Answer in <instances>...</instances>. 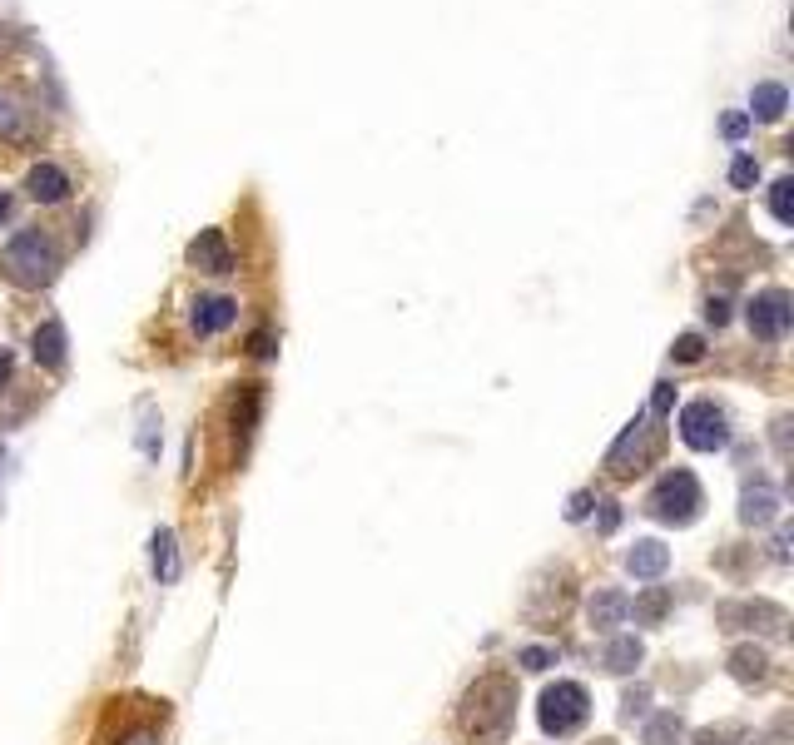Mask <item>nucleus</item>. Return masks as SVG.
<instances>
[{"label":"nucleus","mask_w":794,"mask_h":745,"mask_svg":"<svg viewBox=\"0 0 794 745\" xmlns=\"http://www.w3.org/2000/svg\"><path fill=\"white\" fill-rule=\"evenodd\" d=\"M5 269L20 279V284H50L60 259H55V244L40 234V229H20L10 244H5Z\"/></svg>","instance_id":"7ed1b4c3"},{"label":"nucleus","mask_w":794,"mask_h":745,"mask_svg":"<svg viewBox=\"0 0 794 745\" xmlns=\"http://www.w3.org/2000/svg\"><path fill=\"white\" fill-rule=\"evenodd\" d=\"M790 318H794V308L785 289H765V294L750 298V333L760 343H780L790 333Z\"/></svg>","instance_id":"423d86ee"},{"label":"nucleus","mask_w":794,"mask_h":745,"mask_svg":"<svg viewBox=\"0 0 794 745\" xmlns=\"http://www.w3.org/2000/svg\"><path fill=\"white\" fill-rule=\"evenodd\" d=\"M254 353H259V358H273V338H268V333L254 338Z\"/></svg>","instance_id":"2f4dec72"},{"label":"nucleus","mask_w":794,"mask_h":745,"mask_svg":"<svg viewBox=\"0 0 794 745\" xmlns=\"http://www.w3.org/2000/svg\"><path fill=\"white\" fill-rule=\"evenodd\" d=\"M680 438L695 452H720V447L730 443V423H725V413L710 398H700V403H690L680 413Z\"/></svg>","instance_id":"39448f33"},{"label":"nucleus","mask_w":794,"mask_h":745,"mask_svg":"<svg viewBox=\"0 0 794 745\" xmlns=\"http://www.w3.org/2000/svg\"><path fill=\"white\" fill-rule=\"evenodd\" d=\"M125 745H159V736H154V731H139V736H130Z\"/></svg>","instance_id":"473e14b6"},{"label":"nucleus","mask_w":794,"mask_h":745,"mask_svg":"<svg viewBox=\"0 0 794 745\" xmlns=\"http://www.w3.org/2000/svg\"><path fill=\"white\" fill-rule=\"evenodd\" d=\"M646 701H651V691H646V686H636V691H626V701H621V716H626V721H636V716L646 711Z\"/></svg>","instance_id":"393cba45"},{"label":"nucleus","mask_w":794,"mask_h":745,"mask_svg":"<svg viewBox=\"0 0 794 745\" xmlns=\"http://www.w3.org/2000/svg\"><path fill=\"white\" fill-rule=\"evenodd\" d=\"M517 661H522L527 671H546V666L556 661V651H551V646H527V651H522Z\"/></svg>","instance_id":"b1692460"},{"label":"nucleus","mask_w":794,"mask_h":745,"mask_svg":"<svg viewBox=\"0 0 794 745\" xmlns=\"http://www.w3.org/2000/svg\"><path fill=\"white\" fill-rule=\"evenodd\" d=\"M785 110H790V90H785L780 80H760V85H755V95H750V120L775 125Z\"/></svg>","instance_id":"ddd939ff"},{"label":"nucleus","mask_w":794,"mask_h":745,"mask_svg":"<svg viewBox=\"0 0 794 745\" xmlns=\"http://www.w3.org/2000/svg\"><path fill=\"white\" fill-rule=\"evenodd\" d=\"M234 318H239V303L224 294H209L194 303V328H199V333H224Z\"/></svg>","instance_id":"f8f14e48"},{"label":"nucleus","mask_w":794,"mask_h":745,"mask_svg":"<svg viewBox=\"0 0 794 745\" xmlns=\"http://www.w3.org/2000/svg\"><path fill=\"white\" fill-rule=\"evenodd\" d=\"M780 517V492L770 487H745L740 492V522L745 527H770Z\"/></svg>","instance_id":"9b49d317"},{"label":"nucleus","mask_w":794,"mask_h":745,"mask_svg":"<svg viewBox=\"0 0 794 745\" xmlns=\"http://www.w3.org/2000/svg\"><path fill=\"white\" fill-rule=\"evenodd\" d=\"M5 378H10V353L0 348V383H5Z\"/></svg>","instance_id":"72a5a7b5"},{"label":"nucleus","mask_w":794,"mask_h":745,"mask_svg":"<svg viewBox=\"0 0 794 745\" xmlns=\"http://www.w3.org/2000/svg\"><path fill=\"white\" fill-rule=\"evenodd\" d=\"M755 179H760V164H755L750 154H735V164H730V184H735V189H750Z\"/></svg>","instance_id":"4be33fe9"},{"label":"nucleus","mask_w":794,"mask_h":745,"mask_svg":"<svg viewBox=\"0 0 794 745\" xmlns=\"http://www.w3.org/2000/svg\"><path fill=\"white\" fill-rule=\"evenodd\" d=\"M770 214H775V224H794V179L770 184Z\"/></svg>","instance_id":"412c9836"},{"label":"nucleus","mask_w":794,"mask_h":745,"mask_svg":"<svg viewBox=\"0 0 794 745\" xmlns=\"http://www.w3.org/2000/svg\"><path fill=\"white\" fill-rule=\"evenodd\" d=\"M596 507H601L596 527H601V532H616V527H621V507H616V502H596Z\"/></svg>","instance_id":"bb28decb"},{"label":"nucleus","mask_w":794,"mask_h":745,"mask_svg":"<svg viewBox=\"0 0 794 745\" xmlns=\"http://www.w3.org/2000/svg\"><path fill=\"white\" fill-rule=\"evenodd\" d=\"M665 611H670V592H665V587H646V592L631 601V616H636L641 626H656Z\"/></svg>","instance_id":"f3484780"},{"label":"nucleus","mask_w":794,"mask_h":745,"mask_svg":"<svg viewBox=\"0 0 794 745\" xmlns=\"http://www.w3.org/2000/svg\"><path fill=\"white\" fill-rule=\"evenodd\" d=\"M775 447L790 452V418H775Z\"/></svg>","instance_id":"7c9ffc66"},{"label":"nucleus","mask_w":794,"mask_h":745,"mask_svg":"<svg viewBox=\"0 0 794 745\" xmlns=\"http://www.w3.org/2000/svg\"><path fill=\"white\" fill-rule=\"evenodd\" d=\"M25 189H30L35 204H60V199L70 194V174H65L60 164H35V169L25 174Z\"/></svg>","instance_id":"1a4fd4ad"},{"label":"nucleus","mask_w":794,"mask_h":745,"mask_svg":"<svg viewBox=\"0 0 794 745\" xmlns=\"http://www.w3.org/2000/svg\"><path fill=\"white\" fill-rule=\"evenodd\" d=\"M670 353H675L680 363H700V358H705V338H700V333H680Z\"/></svg>","instance_id":"5701e85b"},{"label":"nucleus","mask_w":794,"mask_h":745,"mask_svg":"<svg viewBox=\"0 0 794 745\" xmlns=\"http://www.w3.org/2000/svg\"><path fill=\"white\" fill-rule=\"evenodd\" d=\"M700 507H705L700 482H695L685 467L665 472L661 482H656V492L646 497V512H651L656 522H665V527H690V522L700 517Z\"/></svg>","instance_id":"f03ea898"},{"label":"nucleus","mask_w":794,"mask_h":745,"mask_svg":"<svg viewBox=\"0 0 794 745\" xmlns=\"http://www.w3.org/2000/svg\"><path fill=\"white\" fill-rule=\"evenodd\" d=\"M670 403H675V388H670V383H656V398H651V413H646V418H665Z\"/></svg>","instance_id":"a878e982"},{"label":"nucleus","mask_w":794,"mask_h":745,"mask_svg":"<svg viewBox=\"0 0 794 745\" xmlns=\"http://www.w3.org/2000/svg\"><path fill=\"white\" fill-rule=\"evenodd\" d=\"M680 736H685V721L675 711H665V716H656L646 726V745H680Z\"/></svg>","instance_id":"aec40b11"},{"label":"nucleus","mask_w":794,"mask_h":745,"mask_svg":"<svg viewBox=\"0 0 794 745\" xmlns=\"http://www.w3.org/2000/svg\"><path fill=\"white\" fill-rule=\"evenodd\" d=\"M641 656H646V651H641L636 636H616V641L606 646V671H611V676H631V671L641 666Z\"/></svg>","instance_id":"2eb2a0df"},{"label":"nucleus","mask_w":794,"mask_h":745,"mask_svg":"<svg viewBox=\"0 0 794 745\" xmlns=\"http://www.w3.org/2000/svg\"><path fill=\"white\" fill-rule=\"evenodd\" d=\"M586 711H591L586 686H576V681H556V686H546V691H541L536 721H541V731H546V736H571V731L586 721Z\"/></svg>","instance_id":"20e7f679"},{"label":"nucleus","mask_w":794,"mask_h":745,"mask_svg":"<svg viewBox=\"0 0 794 745\" xmlns=\"http://www.w3.org/2000/svg\"><path fill=\"white\" fill-rule=\"evenodd\" d=\"M586 512H591V497H586V492H576V497H571V507H566V522H581Z\"/></svg>","instance_id":"c85d7f7f"},{"label":"nucleus","mask_w":794,"mask_h":745,"mask_svg":"<svg viewBox=\"0 0 794 745\" xmlns=\"http://www.w3.org/2000/svg\"><path fill=\"white\" fill-rule=\"evenodd\" d=\"M30 353H35V363L40 368H60L65 363V328L50 318V323H40L35 328V338H30Z\"/></svg>","instance_id":"4468645a"},{"label":"nucleus","mask_w":794,"mask_h":745,"mask_svg":"<svg viewBox=\"0 0 794 745\" xmlns=\"http://www.w3.org/2000/svg\"><path fill=\"white\" fill-rule=\"evenodd\" d=\"M665 567H670V552H665V542H656V537H646V542H636V547L626 552V572L641 577V582H656Z\"/></svg>","instance_id":"9d476101"},{"label":"nucleus","mask_w":794,"mask_h":745,"mask_svg":"<svg viewBox=\"0 0 794 745\" xmlns=\"http://www.w3.org/2000/svg\"><path fill=\"white\" fill-rule=\"evenodd\" d=\"M154 577H159V582H179V547H174V532H154Z\"/></svg>","instance_id":"dca6fc26"},{"label":"nucleus","mask_w":794,"mask_h":745,"mask_svg":"<svg viewBox=\"0 0 794 745\" xmlns=\"http://www.w3.org/2000/svg\"><path fill=\"white\" fill-rule=\"evenodd\" d=\"M745 130H750V115H725V135L730 140H740Z\"/></svg>","instance_id":"c756f323"},{"label":"nucleus","mask_w":794,"mask_h":745,"mask_svg":"<svg viewBox=\"0 0 794 745\" xmlns=\"http://www.w3.org/2000/svg\"><path fill=\"white\" fill-rule=\"evenodd\" d=\"M5 219H10V194L0 189V224H5Z\"/></svg>","instance_id":"f704fd0d"},{"label":"nucleus","mask_w":794,"mask_h":745,"mask_svg":"<svg viewBox=\"0 0 794 745\" xmlns=\"http://www.w3.org/2000/svg\"><path fill=\"white\" fill-rule=\"evenodd\" d=\"M641 443H646V413H641V418H636V423L621 433V443L611 447V457H606V462H611V472H626V457H631Z\"/></svg>","instance_id":"6ab92c4d"},{"label":"nucleus","mask_w":794,"mask_h":745,"mask_svg":"<svg viewBox=\"0 0 794 745\" xmlns=\"http://www.w3.org/2000/svg\"><path fill=\"white\" fill-rule=\"evenodd\" d=\"M586 616H591V626H596V631H616V626H626V621H631V596L616 592V587H601V592L591 596Z\"/></svg>","instance_id":"6e6552de"},{"label":"nucleus","mask_w":794,"mask_h":745,"mask_svg":"<svg viewBox=\"0 0 794 745\" xmlns=\"http://www.w3.org/2000/svg\"><path fill=\"white\" fill-rule=\"evenodd\" d=\"M705 318H710V323L720 328V323L730 318V303H725V298H710V303H705Z\"/></svg>","instance_id":"cd10ccee"},{"label":"nucleus","mask_w":794,"mask_h":745,"mask_svg":"<svg viewBox=\"0 0 794 745\" xmlns=\"http://www.w3.org/2000/svg\"><path fill=\"white\" fill-rule=\"evenodd\" d=\"M765 666H770V656H765L760 646H740V651H730V671H735L740 681H765Z\"/></svg>","instance_id":"a211bd4d"},{"label":"nucleus","mask_w":794,"mask_h":745,"mask_svg":"<svg viewBox=\"0 0 794 745\" xmlns=\"http://www.w3.org/2000/svg\"><path fill=\"white\" fill-rule=\"evenodd\" d=\"M512 716H517V691L507 686V681H482L472 696H467V731L477 736V741H502L507 731H512Z\"/></svg>","instance_id":"f257e3e1"},{"label":"nucleus","mask_w":794,"mask_h":745,"mask_svg":"<svg viewBox=\"0 0 794 745\" xmlns=\"http://www.w3.org/2000/svg\"><path fill=\"white\" fill-rule=\"evenodd\" d=\"M189 264L204 269V274H229V269H234V254H229V244H224L219 229H199V239L189 244Z\"/></svg>","instance_id":"0eeeda50"}]
</instances>
